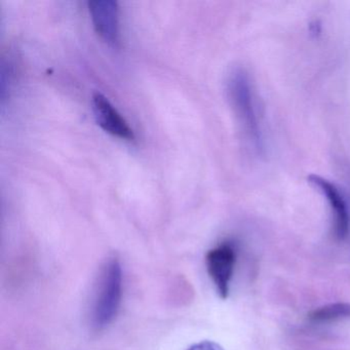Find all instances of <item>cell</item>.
<instances>
[{
  "label": "cell",
  "instance_id": "cell-1",
  "mask_svg": "<svg viewBox=\"0 0 350 350\" xmlns=\"http://www.w3.org/2000/svg\"><path fill=\"white\" fill-rule=\"evenodd\" d=\"M122 298V265L118 258H110L102 268L92 307L94 329L102 331L114 321L120 310Z\"/></svg>",
  "mask_w": 350,
  "mask_h": 350
},
{
  "label": "cell",
  "instance_id": "cell-3",
  "mask_svg": "<svg viewBox=\"0 0 350 350\" xmlns=\"http://www.w3.org/2000/svg\"><path fill=\"white\" fill-rule=\"evenodd\" d=\"M235 261L237 251L229 243H221L206 254V269L221 299L228 297Z\"/></svg>",
  "mask_w": 350,
  "mask_h": 350
},
{
  "label": "cell",
  "instance_id": "cell-7",
  "mask_svg": "<svg viewBox=\"0 0 350 350\" xmlns=\"http://www.w3.org/2000/svg\"><path fill=\"white\" fill-rule=\"evenodd\" d=\"M350 317V303H333L319 307L309 313L308 319L313 323H329Z\"/></svg>",
  "mask_w": 350,
  "mask_h": 350
},
{
  "label": "cell",
  "instance_id": "cell-6",
  "mask_svg": "<svg viewBox=\"0 0 350 350\" xmlns=\"http://www.w3.org/2000/svg\"><path fill=\"white\" fill-rule=\"evenodd\" d=\"M93 109L98 124L104 131L124 140H134L132 129L105 96L100 93L93 96Z\"/></svg>",
  "mask_w": 350,
  "mask_h": 350
},
{
  "label": "cell",
  "instance_id": "cell-4",
  "mask_svg": "<svg viewBox=\"0 0 350 350\" xmlns=\"http://www.w3.org/2000/svg\"><path fill=\"white\" fill-rule=\"evenodd\" d=\"M309 184L321 192L331 206L335 221V235L338 239H346L350 229V214L348 211L347 202L340 192L339 188L329 180L319 175H310L308 178Z\"/></svg>",
  "mask_w": 350,
  "mask_h": 350
},
{
  "label": "cell",
  "instance_id": "cell-8",
  "mask_svg": "<svg viewBox=\"0 0 350 350\" xmlns=\"http://www.w3.org/2000/svg\"><path fill=\"white\" fill-rule=\"evenodd\" d=\"M187 350H224V348L219 345L216 342L204 340V341L193 344Z\"/></svg>",
  "mask_w": 350,
  "mask_h": 350
},
{
  "label": "cell",
  "instance_id": "cell-5",
  "mask_svg": "<svg viewBox=\"0 0 350 350\" xmlns=\"http://www.w3.org/2000/svg\"><path fill=\"white\" fill-rule=\"evenodd\" d=\"M90 14L96 31L108 44L120 42V11L111 0H96L89 3Z\"/></svg>",
  "mask_w": 350,
  "mask_h": 350
},
{
  "label": "cell",
  "instance_id": "cell-2",
  "mask_svg": "<svg viewBox=\"0 0 350 350\" xmlns=\"http://www.w3.org/2000/svg\"><path fill=\"white\" fill-rule=\"evenodd\" d=\"M228 90L231 103L245 135L256 149H262L261 131L247 75L243 71L235 70L229 79Z\"/></svg>",
  "mask_w": 350,
  "mask_h": 350
}]
</instances>
